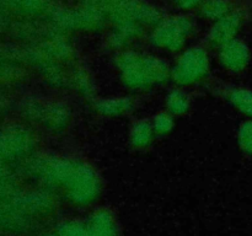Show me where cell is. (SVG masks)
Segmentation results:
<instances>
[{"label":"cell","instance_id":"12","mask_svg":"<svg viewBox=\"0 0 252 236\" xmlns=\"http://www.w3.org/2000/svg\"><path fill=\"white\" fill-rule=\"evenodd\" d=\"M228 101L244 115L252 117V91L244 88H233L226 92Z\"/></svg>","mask_w":252,"mask_h":236},{"label":"cell","instance_id":"3","mask_svg":"<svg viewBox=\"0 0 252 236\" xmlns=\"http://www.w3.org/2000/svg\"><path fill=\"white\" fill-rule=\"evenodd\" d=\"M194 25L191 19L184 15L161 20L153 29L149 36L154 47L167 52H177L184 48L187 39L193 33Z\"/></svg>","mask_w":252,"mask_h":236},{"label":"cell","instance_id":"17","mask_svg":"<svg viewBox=\"0 0 252 236\" xmlns=\"http://www.w3.org/2000/svg\"><path fill=\"white\" fill-rule=\"evenodd\" d=\"M174 1L175 4H176L179 7H181V9L191 10L193 9V7L201 5L203 0H174Z\"/></svg>","mask_w":252,"mask_h":236},{"label":"cell","instance_id":"7","mask_svg":"<svg viewBox=\"0 0 252 236\" xmlns=\"http://www.w3.org/2000/svg\"><path fill=\"white\" fill-rule=\"evenodd\" d=\"M241 26V16L239 12L231 11L223 19L214 22L208 34V42L213 47L220 48L223 44L235 39Z\"/></svg>","mask_w":252,"mask_h":236},{"label":"cell","instance_id":"10","mask_svg":"<svg viewBox=\"0 0 252 236\" xmlns=\"http://www.w3.org/2000/svg\"><path fill=\"white\" fill-rule=\"evenodd\" d=\"M134 107V101L132 97H107L101 98L95 102V108L105 116H121L130 112Z\"/></svg>","mask_w":252,"mask_h":236},{"label":"cell","instance_id":"18","mask_svg":"<svg viewBox=\"0 0 252 236\" xmlns=\"http://www.w3.org/2000/svg\"><path fill=\"white\" fill-rule=\"evenodd\" d=\"M49 236H54V234H52V235H49Z\"/></svg>","mask_w":252,"mask_h":236},{"label":"cell","instance_id":"1","mask_svg":"<svg viewBox=\"0 0 252 236\" xmlns=\"http://www.w3.org/2000/svg\"><path fill=\"white\" fill-rule=\"evenodd\" d=\"M41 176L53 189H61L70 203L88 206L98 198L100 178L88 164L68 157H52L44 160Z\"/></svg>","mask_w":252,"mask_h":236},{"label":"cell","instance_id":"16","mask_svg":"<svg viewBox=\"0 0 252 236\" xmlns=\"http://www.w3.org/2000/svg\"><path fill=\"white\" fill-rule=\"evenodd\" d=\"M239 144L248 154H252V119L243 123L239 129Z\"/></svg>","mask_w":252,"mask_h":236},{"label":"cell","instance_id":"2","mask_svg":"<svg viewBox=\"0 0 252 236\" xmlns=\"http://www.w3.org/2000/svg\"><path fill=\"white\" fill-rule=\"evenodd\" d=\"M116 66L123 84L135 91L150 90L171 78V68L166 61L138 51L121 52L116 57Z\"/></svg>","mask_w":252,"mask_h":236},{"label":"cell","instance_id":"8","mask_svg":"<svg viewBox=\"0 0 252 236\" xmlns=\"http://www.w3.org/2000/svg\"><path fill=\"white\" fill-rule=\"evenodd\" d=\"M85 236H117V221L108 209H96L86 219Z\"/></svg>","mask_w":252,"mask_h":236},{"label":"cell","instance_id":"6","mask_svg":"<svg viewBox=\"0 0 252 236\" xmlns=\"http://www.w3.org/2000/svg\"><path fill=\"white\" fill-rule=\"evenodd\" d=\"M219 49V61L229 71L239 73L248 65L250 54L248 47L239 39H233L223 44Z\"/></svg>","mask_w":252,"mask_h":236},{"label":"cell","instance_id":"15","mask_svg":"<svg viewBox=\"0 0 252 236\" xmlns=\"http://www.w3.org/2000/svg\"><path fill=\"white\" fill-rule=\"evenodd\" d=\"M175 116L171 115L169 111L165 112H159L154 116L152 120L153 129H154L155 135H166L172 130L175 125Z\"/></svg>","mask_w":252,"mask_h":236},{"label":"cell","instance_id":"11","mask_svg":"<svg viewBox=\"0 0 252 236\" xmlns=\"http://www.w3.org/2000/svg\"><path fill=\"white\" fill-rule=\"evenodd\" d=\"M154 135L155 132L153 129L152 122L145 119L137 120L130 129V143L134 148L143 149L149 147Z\"/></svg>","mask_w":252,"mask_h":236},{"label":"cell","instance_id":"5","mask_svg":"<svg viewBox=\"0 0 252 236\" xmlns=\"http://www.w3.org/2000/svg\"><path fill=\"white\" fill-rule=\"evenodd\" d=\"M105 16L98 10L83 5L75 9H57L53 14V21L57 27L64 30L93 31L102 26Z\"/></svg>","mask_w":252,"mask_h":236},{"label":"cell","instance_id":"9","mask_svg":"<svg viewBox=\"0 0 252 236\" xmlns=\"http://www.w3.org/2000/svg\"><path fill=\"white\" fill-rule=\"evenodd\" d=\"M143 33V26L137 22H125V24H118L113 29L112 33L110 34L111 46L118 51H123V48L129 46L132 42H134L140 34Z\"/></svg>","mask_w":252,"mask_h":236},{"label":"cell","instance_id":"4","mask_svg":"<svg viewBox=\"0 0 252 236\" xmlns=\"http://www.w3.org/2000/svg\"><path fill=\"white\" fill-rule=\"evenodd\" d=\"M209 69L208 52L202 47H192L177 58L171 68V79L180 86L194 85L208 76Z\"/></svg>","mask_w":252,"mask_h":236},{"label":"cell","instance_id":"13","mask_svg":"<svg viewBox=\"0 0 252 236\" xmlns=\"http://www.w3.org/2000/svg\"><path fill=\"white\" fill-rule=\"evenodd\" d=\"M191 100L189 93L182 88H174L166 96V108L171 115L181 116L189 110Z\"/></svg>","mask_w":252,"mask_h":236},{"label":"cell","instance_id":"14","mask_svg":"<svg viewBox=\"0 0 252 236\" xmlns=\"http://www.w3.org/2000/svg\"><path fill=\"white\" fill-rule=\"evenodd\" d=\"M233 11L228 0H203L201 4V12L204 17L212 21H218Z\"/></svg>","mask_w":252,"mask_h":236}]
</instances>
